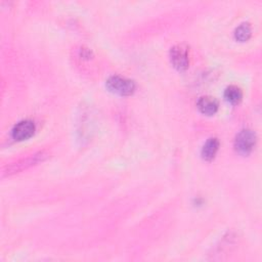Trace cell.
<instances>
[{
	"instance_id": "cell-9",
	"label": "cell",
	"mask_w": 262,
	"mask_h": 262,
	"mask_svg": "<svg viewBox=\"0 0 262 262\" xmlns=\"http://www.w3.org/2000/svg\"><path fill=\"white\" fill-rule=\"evenodd\" d=\"M252 35V28L249 23H242L234 30V38L239 42H246Z\"/></svg>"
},
{
	"instance_id": "cell-2",
	"label": "cell",
	"mask_w": 262,
	"mask_h": 262,
	"mask_svg": "<svg viewBox=\"0 0 262 262\" xmlns=\"http://www.w3.org/2000/svg\"><path fill=\"white\" fill-rule=\"evenodd\" d=\"M257 142V135L252 129H242L235 136L234 147L235 150L242 155H249L255 147Z\"/></svg>"
},
{
	"instance_id": "cell-1",
	"label": "cell",
	"mask_w": 262,
	"mask_h": 262,
	"mask_svg": "<svg viewBox=\"0 0 262 262\" xmlns=\"http://www.w3.org/2000/svg\"><path fill=\"white\" fill-rule=\"evenodd\" d=\"M105 86L111 92L121 96H127V95L133 94L136 87L133 80L125 77H121L118 75L111 76L106 80Z\"/></svg>"
},
{
	"instance_id": "cell-7",
	"label": "cell",
	"mask_w": 262,
	"mask_h": 262,
	"mask_svg": "<svg viewBox=\"0 0 262 262\" xmlns=\"http://www.w3.org/2000/svg\"><path fill=\"white\" fill-rule=\"evenodd\" d=\"M219 145H220V142H219L218 138H216V137L208 138L201 150L202 158L206 161H212L218 151Z\"/></svg>"
},
{
	"instance_id": "cell-6",
	"label": "cell",
	"mask_w": 262,
	"mask_h": 262,
	"mask_svg": "<svg viewBox=\"0 0 262 262\" xmlns=\"http://www.w3.org/2000/svg\"><path fill=\"white\" fill-rule=\"evenodd\" d=\"M199 111L206 116H213L218 112L219 102L216 97L211 95L201 96L196 102Z\"/></svg>"
},
{
	"instance_id": "cell-3",
	"label": "cell",
	"mask_w": 262,
	"mask_h": 262,
	"mask_svg": "<svg viewBox=\"0 0 262 262\" xmlns=\"http://www.w3.org/2000/svg\"><path fill=\"white\" fill-rule=\"evenodd\" d=\"M170 60L172 66L179 72L189 67V49L185 44H177L170 49Z\"/></svg>"
},
{
	"instance_id": "cell-5",
	"label": "cell",
	"mask_w": 262,
	"mask_h": 262,
	"mask_svg": "<svg viewBox=\"0 0 262 262\" xmlns=\"http://www.w3.org/2000/svg\"><path fill=\"white\" fill-rule=\"evenodd\" d=\"M36 131V125L32 120H21L11 129V137L16 141H24L31 138Z\"/></svg>"
},
{
	"instance_id": "cell-4",
	"label": "cell",
	"mask_w": 262,
	"mask_h": 262,
	"mask_svg": "<svg viewBox=\"0 0 262 262\" xmlns=\"http://www.w3.org/2000/svg\"><path fill=\"white\" fill-rule=\"evenodd\" d=\"M47 157V154H45L44 151H39L37 154H34L26 159H23L14 164H11L10 166H8L4 171H3V176L4 175H11L14 173H17L19 171H23L27 168H30L34 165H37L40 162H43Z\"/></svg>"
},
{
	"instance_id": "cell-8",
	"label": "cell",
	"mask_w": 262,
	"mask_h": 262,
	"mask_svg": "<svg viewBox=\"0 0 262 262\" xmlns=\"http://www.w3.org/2000/svg\"><path fill=\"white\" fill-rule=\"evenodd\" d=\"M224 98L230 104H237L243 98V91L236 85H229L224 90Z\"/></svg>"
}]
</instances>
